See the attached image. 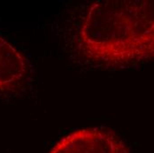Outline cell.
<instances>
[{
	"instance_id": "cell-2",
	"label": "cell",
	"mask_w": 154,
	"mask_h": 153,
	"mask_svg": "<svg viewBox=\"0 0 154 153\" xmlns=\"http://www.w3.org/2000/svg\"><path fill=\"white\" fill-rule=\"evenodd\" d=\"M49 153H130V151L113 131L104 127H89L61 138Z\"/></svg>"
},
{
	"instance_id": "cell-3",
	"label": "cell",
	"mask_w": 154,
	"mask_h": 153,
	"mask_svg": "<svg viewBox=\"0 0 154 153\" xmlns=\"http://www.w3.org/2000/svg\"><path fill=\"white\" fill-rule=\"evenodd\" d=\"M26 75V60L14 46L0 35V92L14 90Z\"/></svg>"
},
{
	"instance_id": "cell-1",
	"label": "cell",
	"mask_w": 154,
	"mask_h": 153,
	"mask_svg": "<svg viewBox=\"0 0 154 153\" xmlns=\"http://www.w3.org/2000/svg\"><path fill=\"white\" fill-rule=\"evenodd\" d=\"M72 45L94 67L122 68L154 60V0H101L75 25Z\"/></svg>"
}]
</instances>
